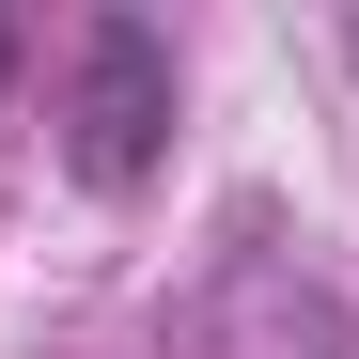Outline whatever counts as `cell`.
Masks as SVG:
<instances>
[{
  "label": "cell",
  "mask_w": 359,
  "mask_h": 359,
  "mask_svg": "<svg viewBox=\"0 0 359 359\" xmlns=\"http://www.w3.org/2000/svg\"><path fill=\"white\" fill-rule=\"evenodd\" d=\"M172 109H188L172 32L156 16H94L79 63H63V156H79V188H141V172L172 156Z\"/></svg>",
  "instance_id": "1"
},
{
  "label": "cell",
  "mask_w": 359,
  "mask_h": 359,
  "mask_svg": "<svg viewBox=\"0 0 359 359\" xmlns=\"http://www.w3.org/2000/svg\"><path fill=\"white\" fill-rule=\"evenodd\" d=\"M344 47H359V32H344Z\"/></svg>",
  "instance_id": "3"
},
{
  "label": "cell",
  "mask_w": 359,
  "mask_h": 359,
  "mask_svg": "<svg viewBox=\"0 0 359 359\" xmlns=\"http://www.w3.org/2000/svg\"><path fill=\"white\" fill-rule=\"evenodd\" d=\"M0 79H16V16H0Z\"/></svg>",
  "instance_id": "2"
}]
</instances>
